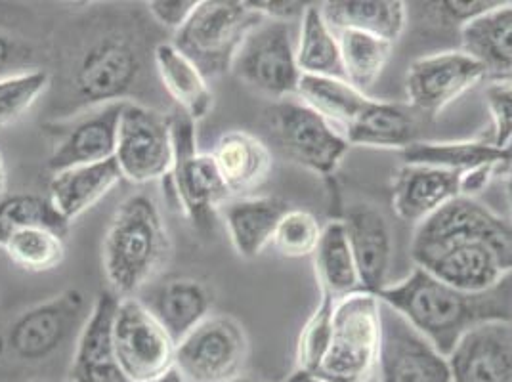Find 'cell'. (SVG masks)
Returning <instances> with one entry per match:
<instances>
[{"mask_svg":"<svg viewBox=\"0 0 512 382\" xmlns=\"http://www.w3.org/2000/svg\"><path fill=\"white\" fill-rule=\"evenodd\" d=\"M417 268L463 291H484L512 272V222L472 197H457L419 224Z\"/></svg>","mask_w":512,"mask_h":382,"instance_id":"6da1fadb","label":"cell"},{"mask_svg":"<svg viewBox=\"0 0 512 382\" xmlns=\"http://www.w3.org/2000/svg\"><path fill=\"white\" fill-rule=\"evenodd\" d=\"M379 298L448 358L472 329L493 321L512 323V272L490 289L463 291L415 268L404 281L388 285Z\"/></svg>","mask_w":512,"mask_h":382,"instance_id":"7a4b0ae2","label":"cell"},{"mask_svg":"<svg viewBox=\"0 0 512 382\" xmlns=\"http://www.w3.org/2000/svg\"><path fill=\"white\" fill-rule=\"evenodd\" d=\"M171 255V239L157 203L146 193L125 199L104 237V274L119 298L136 297Z\"/></svg>","mask_w":512,"mask_h":382,"instance_id":"3957f363","label":"cell"},{"mask_svg":"<svg viewBox=\"0 0 512 382\" xmlns=\"http://www.w3.org/2000/svg\"><path fill=\"white\" fill-rule=\"evenodd\" d=\"M381 298L358 291L337 300L327 348L314 375L325 382H367L379 365Z\"/></svg>","mask_w":512,"mask_h":382,"instance_id":"277c9868","label":"cell"},{"mask_svg":"<svg viewBox=\"0 0 512 382\" xmlns=\"http://www.w3.org/2000/svg\"><path fill=\"white\" fill-rule=\"evenodd\" d=\"M266 18L239 0H199L190 22L174 37V46L184 52L207 79L232 71L243 41Z\"/></svg>","mask_w":512,"mask_h":382,"instance_id":"5b68a950","label":"cell"},{"mask_svg":"<svg viewBox=\"0 0 512 382\" xmlns=\"http://www.w3.org/2000/svg\"><path fill=\"white\" fill-rule=\"evenodd\" d=\"M172 142L174 165L169 176L178 207L197 230L209 232L214 216L232 193L216 169L213 155L197 149L195 123L182 111L172 115Z\"/></svg>","mask_w":512,"mask_h":382,"instance_id":"8992f818","label":"cell"},{"mask_svg":"<svg viewBox=\"0 0 512 382\" xmlns=\"http://www.w3.org/2000/svg\"><path fill=\"white\" fill-rule=\"evenodd\" d=\"M299 33L291 22L264 20L249 33L235 56L232 73L243 85L274 100L295 98L300 73Z\"/></svg>","mask_w":512,"mask_h":382,"instance_id":"52a82bcc","label":"cell"},{"mask_svg":"<svg viewBox=\"0 0 512 382\" xmlns=\"http://www.w3.org/2000/svg\"><path fill=\"white\" fill-rule=\"evenodd\" d=\"M249 339L243 325L224 314H211L176 344L174 367L186 382H232L243 377Z\"/></svg>","mask_w":512,"mask_h":382,"instance_id":"ba28073f","label":"cell"},{"mask_svg":"<svg viewBox=\"0 0 512 382\" xmlns=\"http://www.w3.org/2000/svg\"><path fill=\"white\" fill-rule=\"evenodd\" d=\"M268 117L281 153L320 176H331L352 148L337 128L297 98L279 100Z\"/></svg>","mask_w":512,"mask_h":382,"instance_id":"9c48e42d","label":"cell"},{"mask_svg":"<svg viewBox=\"0 0 512 382\" xmlns=\"http://www.w3.org/2000/svg\"><path fill=\"white\" fill-rule=\"evenodd\" d=\"M113 344L128 382L155 381L169 373L176 361V342L140 298L119 300Z\"/></svg>","mask_w":512,"mask_h":382,"instance_id":"30bf717a","label":"cell"},{"mask_svg":"<svg viewBox=\"0 0 512 382\" xmlns=\"http://www.w3.org/2000/svg\"><path fill=\"white\" fill-rule=\"evenodd\" d=\"M115 161L123 178L134 184L169 176L174 165L172 117L127 102L119 119Z\"/></svg>","mask_w":512,"mask_h":382,"instance_id":"8fae6325","label":"cell"},{"mask_svg":"<svg viewBox=\"0 0 512 382\" xmlns=\"http://www.w3.org/2000/svg\"><path fill=\"white\" fill-rule=\"evenodd\" d=\"M86 318L83 293L67 289L14 319L4 335L6 350L16 360H46L71 337L73 329H83Z\"/></svg>","mask_w":512,"mask_h":382,"instance_id":"7c38bea8","label":"cell"},{"mask_svg":"<svg viewBox=\"0 0 512 382\" xmlns=\"http://www.w3.org/2000/svg\"><path fill=\"white\" fill-rule=\"evenodd\" d=\"M377 369L381 382H453L448 358L383 300Z\"/></svg>","mask_w":512,"mask_h":382,"instance_id":"4fadbf2b","label":"cell"},{"mask_svg":"<svg viewBox=\"0 0 512 382\" xmlns=\"http://www.w3.org/2000/svg\"><path fill=\"white\" fill-rule=\"evenodd\" d=\"M486 69L463 50H449L409 65L406 92L415 113L434 117L470 88L486 81Z\"/></svg>","mask_w":512,"mask_h":382,"instance_id":"5bb4252c","label":"cell"},{"mask_svg":"<svg viewBox=\"0 0 512 382\" xmlns=\"http://www.w3.org/2000/svg\"><path fill=\"white\" fill-rule=\"evenodd\" d=\"M127 102H107L73 121L54 127V148L48 167L56 174L83 165L115 159L117 132Z\"/></svg>","mask_w":512,"mask_h":382,"instance_id":"9a60e30c","label":"cell"},{"mask_svg":"<svg viewBox=\"0 0 512 382\" xmlns=\"http://www.w3.org/2000/svg\"><path fill=\"white\" fill-rule=\"evenodd\" d=\"M363 291L381 295L388 287L394 258V235L383 211L371 203H352L341 218Z\"/></svg>","mask_w":512,"mask_h":382,"instance_id":"2e32d148","label":"cell"},{"mask_svg":"<svg viewBox=\"0 0 512 382\" xmlns=\"http://www.w3.org/2000/svg\"><path fill=\"white\" fill-rule=\"evenodd\" d=\"M119 300L113 291H104L92 304L69 367L71 382H128L119 367L113 344V321Z\"/></svg>","mask_w":512,"mask_h":382,"instance_id":"e0dca14e","label":"cell"},{"mask_svg":"<svg viewBox=\"0 0 512 382\" xmlns=\"http://www.w3.org/2000/svg\"><path fill=\"white\" fill-rule=\"evenodd\" d=\"M453 382H512V323L469 331L448 356Z\"/></svg>","mask_w":512,"mask_h":382,"instance_id":"ac0fdd59","label":"cell"},{"mask_svg":"<svg viewBox=\"0 0 512 382\" xmlns=\"http://www.w3.org/2000/svg\"><path fill=\"white\" fill-rule=\"evenodd\" d=\"M461 174L425 165H402L392 180L394 213L409 224H423L453 199L461 197Z\"/></svg>","mask_w":512,"mask_h":382,"instance_id":"d6986e66","label":"cell"},{"mask_svg":"<svg viewBox=\"0 0 512 382\" xmlns=\"http://www.w3.org/2000/svg\"><path fill=\"white\" fill-rule=\"evenodd\" d=\"M140 60L125 41L107 39L94 46L79 65L75 83L88 102H125V94L138 81Z\"/></svg>","mask_w":512,"mask_h":382,"instance_id":"ffe728a7","label":"cell"},{"mask_svg":"<svg viewBox=\"0 0 512 382\" xmlns=\"http://www.w3.org/2000/svg\"><path fill=\"white\" fill-rule=\"evenodd\" d=\"M140 300L176 344L211 316L214 302L207 283L186 276L163 279Z\"/></svg>","mask_w":512,"mask_h":382,"instance_id":"44dd1931","label":"cell"},{"mask_svg":"<svg viewBox=\"0 0 512 382\" xmlns=\"http://www.w3.org/2000/svg\"><path fill=\"white\" fill-rule=\"evenodd\" d=\"M216 169L232 195L247 197L260 188L274 167L272 151L251 132L230 130L222 134L213 151Z\"/></svg>","mask_w":512,"mask_h":382,"instance_id":"7402d4cb","label":"cell"},{"mask_svg":"<svg viewBox=\"0 0 512 382\" xmlns=\"http://www.w3.org/2000/svg\"><path fill=\"white\" fill-rule=\"evenodd\" d=\"M291 205L281 197H239L228 201L220 213L237 255L256 258L272 245L281 218Z\"/></svg>","mask_w":512,"mask_h":382,"instance_id":"603a6c76","label":"cell"},{"mask_svg":"<svg viewBox=\"0 0 512 382\" xmlns=\"http://www.w3.org/2000/svg\"><path fill=\"white\" fill-rule=\"evenodd\" d=\"M463 52L486 69L488 79H512V2H501L459 29Z\"/></svg>","mask_w":512,"mask_h":382,"instance_id":"cb8c5ba5","label":"cell"},{"mask_svg":"<svg viewBox=\"0 0 512 382\" xmlns=\"http://www.w3.org/2000/svg\"><path fill=\"white\" fill-rule=\"evenodd\" d=\"M121 180L123 174L115 159L96 165H83L56 172L48 186V197L71 224L100 199H104Z\"/></svg>","mask_w":512,"mask_h":382,"instance_id":"d4e9b609","label":"cell"},{"mask_svg":"<svg viewBox=\"0 0 512 382\" xmlns=\"http://www.w3.org/2000/svg\"><path fill=\"white\" fill-rule=\"evenodd\" d=\"M320 6L333 31H358L396 43L406 29V2L400 0H329Z\"/></svg>","mask_w":512,"mask_h":382,"instance_id":"484cf974","label":"cell"},{"mask_svg":"<svg viewBox=\"0 0 512 382\" xmlns=\"http://www.w3.org/2000/svg\"><path fill=\"white\" fill-rule=\"evenodd\" d=\"M153 62L165 90L193 123L211 111L214 96L209 79L174 43L157 44L153 50Z\"/></svg>","mask_w":512,"mask_h":382,"instance_id":"4316f807","label":"cell"},{"mask_svg":"<svg viewBox=\"0 0 512 382\" xmlns=\"http://www.w3.org/2000/svg\"><path fill=\"white\" fill-rule=\"evenodd\" d=\"M417 128V115L411 107L371 98L344 138L350 146L402 151L417 142Z\"/></svg>","mask_w":512,"mask_h":382,"instance_id":"83f0119b","label":"cell"},{"mask_svg":"<svg viewBox=\"0 0 512 382\" xmlns=\"http://www.w3.org/2000/svg\"><path fill=\"white\" fill-rule=\"evenodd\" d=\"M295 98L314 109L329 125L344 136L350 125L362 115L369 96L344 79L302 75Z\"/></svg>","mask_w":512,"mask_h":382,"instance_id":"f1b7e54d","label":"cell"},{"mask_svg":"<svg viewBox=\"0 0 512 382\" xmlns=\"http://www.w3.org/2000/svg\"><path fill=\"white\" fill-rule=\"evenodd\" d=\"M312 260L320 291L329 293L337 300L363 291L358 266L341 220L323 226L320 245Z\"/></svg>","mask_w":512,"mask_h":382,"instance_id":"f546056e","label":"cell"},{"mask_svg":"<svg viewBox=\"0 0 512 382\" xmlns=\"http://www.w3.org/2000/svg\"><path fill=\"white\" fill-rule=\"evenodd\" d=\"M404 165H425L434 169L465 170L476 167H501L505 151L495 148L490 140H453V142H413L400 151ZM499 170V169H497Z\"/></svg>","mask_w":512,"mask_h":382,"instance_id":"4dcf8cb0","label":"cell"},{"mask_svg":"<svg viewBox=\"0 0 512 382\" xmlns=\"http://www.w3.org/2000/svg\"><path fill=\"white\" fill-rule=\"evenodd\" d=\"M297 64L302 75L344 79L339 39L325 22L321 6L316 2L308 4L300 18Z\"/></svg>","mask_w":512,"mask_h":382,"instance_id":"1f68e13d","label":"cell"},{"mask_svg":"<svg viewBox=\"0 0 512 382\" xmlns=\"http://www.w3.org/2000/svg\"><path fill=\"white\" fill-rule=\"evenodd\" d=\"M341 46L344 79L367 94L381 79L394 43L358 31H335Z\"/></svg>","mask_w":512,"mask_h":382,"instance_id":"d6a6232c","label":"cell"},{"mask_svg":"<svg viewBox=\"0 0 512 382\" xmlns=\"http://www.w3.org/2000/svg\"><path fill=\"white\" fill-rule=\"evenodd\" d=\"M0 249L25 272H50L65 258L64 235L44 228H25L0 237Z\"/></svg>","mask_w":512,"mask_h":382,"instance_id":"836d02e7","label":"cell"},{"mask_svg":"<svg viewBox=\"0 0 512 382\" xmlns=\"http://www.w3.org/2000/svg\"><path fill=\"white\" fill-rule=\"evenodd\" d=\"M25 228H44V230L65 235L69 230V222L54 207L48 195L16 193L2 199L0 201V237L16 230H25Z\"/></svg>","mask_w":512,"mask_h":382,"instance_id":"e575fe53","label":"cell"},{"mask_svg":"<svg viewBox=\"0 0 512 382\" xmlns=\"http://www.w3.org/2000/svg\"><path fill=\"white\" fill-rule=\"evenodd\" d=\"M321 234L323 226L314 214L291 209L281 218L272 237V247L283 258H306L316 253Z\"/></svg>","mask_w":512,"mask_h":382,"instance_id":"d590c367","label":"cell"},{"mask_svg":"<svg viewBox=\"0 0 512 382\" xmlns=\"http://www.w3.org/2000/svg\"><path fill=\"white\" fill-rule=\"evenodd\" d=\"M50 85L46 71H23L0 79V128L18 121Z\"/></svg>","mask_w":512,"mask_h":382,"instance_id":"8d00e7d4","label":"cell"},{"mask_svg":"<svg viewBox=\"0 0 512 382\" xmlns=\"http://www.w3.org/2000/svg\"><path fill=\"white\" fill-rule=\"evenodd\" d=\"M335 304H337V298L331 297L325 291H320V302H318L314 314L310 316L300 331L299 346H297V365L299 367L297 369L316 373L321 358H323V352L327 348Z\"/></svg>","mask_w":512,"mask_h":382,"instance_id":"74e56055","label":"cell"},{"mask_svg":"<svg viewBox=\"0 0 512 382\" xmlns=\"http://www.w3.org/2000/svg\"><path fill=\"white\" fill-rule=\"evenodd\" d=\"M491 115V136L495 148L505 149L512 140V81H491L484 90Z\"/></svg>","mask_w":512,"mask_h":382,"instance_id":"f35d334b","label":"cell"},{"mask_svg":"<svg viewBox=\"0 0 512 382\" xmlns=\"http://www.w3.org/2000/svg\"><path fill=\"white\" fill-rule=\"evenodd\" d=\"M499 4H501V0H478V2L476 0L474 2L448 0V2H434L430 6H434L432 10L436 14H440V18H444V22L459 25V29H461L465 23L484 16L486 12L497 8Z\"/></svg>","mask_w":512,"mask_h":382,"instance_id":"ab89813d","label":"cell"},{"mask_svg":"<svg viewBox=\"0 0 512 382\" xmlns=\"http://www.w3.org/2000/svg\"><path fill=\"white\" fill-rule=\"evenodd\" d=\"M197 4L199 0H151L148 2V10L157 22L178 33L190 22Z\"/></svg>","mask_w":512,"mask_h":382,"instance_id":"60d3db41","label":"cell"},{"mask_svg":"<svg viewBox=\"0 0 512 382\" xmlns=\"http://www.w3.org/2000/svg\"><path fill=\"white\" fill-rule=\"evenodd\" d=\"M249 4L260 16L274 22L293 23L295 18H302V14L308 8V2H287V0H255Z\"/></svg>","mask_w":512,"mask_h":382,"instance_id":"b9f144b4","label":"cell"},{"mask_svg":"<svg viewBox=\"0 0 512 382\" xmlns=\"http://www.w3.org/2000/svg\"><path fill=\"white\" fill-rule=\"evenodd\" d=\"M499 167L486 165L476 169L465 170L461 174V197H476L480 191L490 184L491 178L497 174Z\"/></svg>","mask_w":512,"mask_h":382,"instance_id":"7bdbcfd3","label":"cell"},{"mask_svg":"<svg viewBox=\"0 0 512 382\" xmlns=\"http://www.w3.org/2000/svg\"><path fill=\"white\" fill-rule=\"evenodd\" d=\"M12 56H14V44L8 41V37L0 35V71L10 64Z\"/></svg>","mask_w":512,"mask_h":382,"instance_id":"ee69618b","label":"cell"},{"mask_svg":"<svg viewBox=\"0 0 512 382\" xmlns=\"http://www.w3.org/2000/svg\"><path fill=\"white\" fill-rule=\"evenodd\" d=\"M283 382H325L321 381L318 375L310 373V371H304V369H297L293 375H289Z\"/></svg>","mask_w":512,"mask_h":382,"instance_id":"f6af8a7d","label":"cell"},{"mask_svg":"<svg viewBox=\"0 0 512 382\" xmlns=\"http://www.w3.org/2000/svg\"><path fill=\"white\" fill-rule=\"evenodd\" d=\"M503 151H505V161H503V165L497 170V174H509V172H512V140L509 142V146L503 149Z\"/></svg>","mask_w":512,"mask_h":382,"instance_id":"bcb514c9","label":"cell"},{"mask_svg":"<svg viewBox=\"0 0 512 382\" xmlns=\"http://www.w3.org/2000/svg\"><path fill=\"white\" fill-rule=\"evenodd\" d=\"M151 382H186V379L180 375V371L176 367H172L169 373H165L163 377H159V379Z\"/></svg>","mask_w":512,"mask_h":382,"instance_id":"7dc6e473","label":"cell"},{"mask_svg":"<svg viewBox=\"0 0 512 382\" xmlns=\"http://www.w3.org/2000/svg\"><path fill=\"white\" fill-rule=\"evenodd\" d=\"M6 188H8V172H6L4 157L0 153V197L6 193Z\"/></svg>","mask_w":512,"mask_h":382,"instance_id":"c3c4849f","label":"cell"},{"mask_svg":"<svg viewBox=\"0 0 512 382\" xmlns=\"http://www.w3.org/2000/svg\"><path fill=\"white\" fill-rule=\"evenodd\" d=\"M507 195H509V203H511L512 211V172L507 174Z\"/></svg>","mask_w":512,"mask_h":382,"instance_id":"681fc988","label":"cell"},{"mask_svg":"<svg viewBox=\"0 0 512 382\" xmlns=\"http://www.w3.org/2000/svg\"><path fill=\"white\" fill-rule=\"evenodd\" d=\"M232 382H258V381H253V379H245V377H239V379H235V381H232Z\"/></svg>","mask_w":512,"mask_h":382,"instance_id":"f907efd6","label":"cell"},{"mask_svg":"<svg viewBox=\"0 0 512 382\" xmlns=\"http://www.w3.org/2000/svg\"><path fill=\"white\" fill-rule=\"evenodd\" d=\"M29 382H46V381H29Z\"/></svg>","mask_w":512,"mask_h":382,"instance_id":"816d5d0a","label":"cell"},{"mask_svg":"<svg viewBox=\"0 0 512 382\" xmlns=\"http://www.w3.org/2000/svg\"><path fill=\"white\" fill-rule=\"evenodd\" d=\"M62 382H71V381H67V379H65V381H62Z\"/></svg>","mask_w":512,"mask_h":382,"instance_id":"f5cc1de1","label":"cell"}]
</instances>
